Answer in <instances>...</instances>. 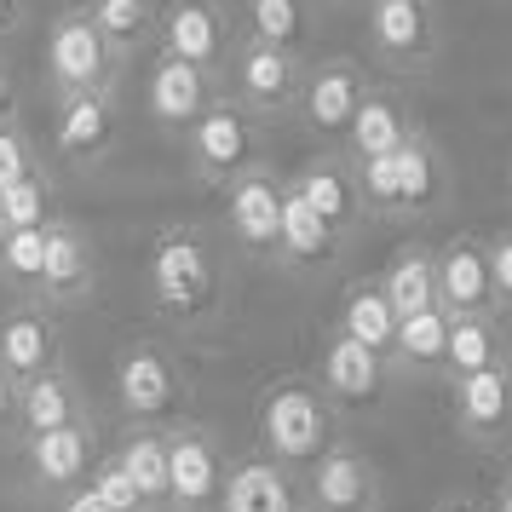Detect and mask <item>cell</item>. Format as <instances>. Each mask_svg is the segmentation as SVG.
I'll return each instance as SVG.
<instances>
[{
	"label": "cell",
	"instance_id": "1",
	"mask_svg": "<svg viewBox=\"0 0 512 512\" xmlns=\"http://www.w3.org/2000/svg\"><path fill=\"white\" fill-rule=\"evenodd\" d=\"M150 300L162 317L202 328L225 311V265L202 231H162L150 248Z\"/></svg>",
	"mask_w": 512,
	"mask_h": 512
},
{
	"label": "cell",
	"instance_id": "2",
	"mask_svg": "<svg viewBox=\"0 0 512 512\" xmlns=\"http://www.w3.org/2000/svg\"><path fill=\"white\" fill-rule=\"evenodd\" d=\"M254 420H259V455L288 466V472H305L328 443H340V415L328 409L317 380H300V374L265 386L254 403Z\"/></svg>",
	"mask_w": 512,
	"mask_h": 512
},
{
	"label": "cell",
	"instance_id": "3",
	"mask_svg": "<svg viewBox=\"0 0 512 512\" xmlns=\"http://www.w3.org/2000/svg\"><path fill=\"white\" fill-rule=\"evenodd\" d=\"M190 403V374L185 363L173 357L167 346L156 340H133V346H121L116 357V409L133 426H179Z\"/></svg>",
	"mask_w": 512,
	"mask_h": 512
},
{
	"label": "cell",
	"instance_id": "4",
	"mask_svg": "<svg viewBox=\"0 0 512 512\" xmlns=\"http://www.w3.org/2000/svg\"><path fill=\"white\" fill-rule=\"evenodd\" d=\"M369 52L392 75H426L443 58V6L438 0H369L363 6Z\"/></svg>",
	"mask_w": 512,
	"mask_h": 512
},
{
	"label": "cell",
	"instance_id": "5",
	"mask_svg": "<svg viewBox=\"0 0 512 512\" xmlns=\"http://www.w3.org/2000/svg\"><path fill=\"white\" fill-rule=\"evenodd\" d=\"M305 64L300 52H282V47H265V41H236L231 64H225V98H236L254 121H282L294 116L300 104V87H305Z\"/></svg>",
	"mask_w": 512,
	"mask_h": 512
},
{
	"label": "cell",
	"instance_id": "6",
	"mask_svg": "<svg viewBox=\"0 0 512 512\" xmlns=\"http://www.w3.org/2000/svg\"><path fill=\"white\" fill-rule=\"evenodd\" d=\"M41 75H47L52 98L70 93H116L121 64L116 52L98 41L87 12H58L47 24V47H41Z\"/></svg>",
	"mask_w": 512,
	"mask_h": 512
},
{
	"label": "cell",
	"instance_id": "7",
	"mask_svg": "<svg viewBox=\"0 0 512 512\" xmlns=\"http://www.w3.org/2000/svg\"><path fill=\"white\" fill-rule=\"evenodd\" d=\"M185 162L202 185H231L248 167H259V121L236 98H213L185 133Z\"/></svg>",
	"mask_w": 512,
	"mask_h": 512
},
{
	"label": "cell",
	"instance_id": "8",
	"mask_svg": "<svg viewBox=\"0 0 512 512\" xmlns=\"http://www.w3.org/2000/svg\"><path fill=\"white\" fill-rule=\"evenodd\" d=\"M236 41V12L225 0H167L162 6V24H156V52L179 58L190 70L202 75H219L225 81V64H231Z\"/></svg>",
	"mask_w": 512,
	"mask_h": 512
},
{
	"label": "cell",
	"instance_id": "9",
	"mask_svg": "<svg viewBox=\"0 0 512 512\" xmlns=\"http://www.w3.org/2000/svg\"><path fill=\"white\" fill-rule=\"evenodd\" d=\"M231 455L213 426H167V512H219Z\"/></svg>",
	"mask_w": 512,
	"mask_h": 512
},
{
	"label": "cell",
	"instance_id": "10",
	"mask_svg": "<svg viewBox=\"0 0 512 512\" xmlns=\"http://www.w3.org/2000/svg\"><path fill=\"white\" fill-rule=\"evenodd\" d=\"M386 478L357 443H328L300 472V512H380Z\"/></svg>",
	"mask_w": 512,
	"mask_h": 512
},
{
	"label": "cell",
	"instance_id": "11",
	"mask_svg": "<svg viewBox=\"0 0 512 512\" xmlns=\"http://www.w3.org/2000/svg\"><path fill=\"white\" fill-rule=\"evenodd\" d=\"M121 144V98L116 93H70L52 98V150L70 173H93Z\"/></svg>",
	"mask_w": 512,
	"mask_h": 512
},
{
	"label": "cell",
	"instance_id": "12",
	"mask_svg": "<svg viewBox=\"0 0 512 512\" xmlns=\"http://www.w3.org/2000/svg\"><path fill=\"white\" fill-rule=\"evenodd\" d=\"M386 386H392L386 357H374L357 340L328 328V340L317 346V392L328 397V409L334 415H369V409H380Z\"/></svg>",
	"mask_w": 512,
	"mask_h": 512
},
{
	"label": "cell",
	"instance_id": "13",
	"mask_svg": "<svg viewBox=\"0 0 512 512\" xmlns=\"http://www.w3.org/2000/svg\"><path fill=\"white\" fill-rule=\"evenodd\" d=\"M369 75L357 58H317L305 70V87H300V104H294V121H300L311 139H346L357 104L369 98Z\"/></svg>",
	"mask_w": 512,
	"mask_h": 512
},
{
	"label": "cell",
	"instance_id": "14",
	"mask_svg": "<svg viewBox=\"0 0 512 512\" xmlns=\"http://www.w3.org/2000/svg\"><path fill=\"white\" fill-rule=\"evenodd\" d=\"M98 466V420H75L64 432L24 438V478L35 495H75Z\"/></svg>",
	"mask_w": 512,
	"mask_h": 512
},
{
	"label": "cell",
	"instance_id": "15",
	"mask_svg": "<svg viewBox=\"0 0 512 512\" xmlns=\"http://www.w3.org/2000/svg\"><path fill=\"white\" fill-rule=\"evenodd\" d=\"M449 420L472 449H507L512 443V363L484 369L472 380H449Z\"/></svg>",
	"mask_w": 512,
	"mask_h": 512
},
{
	"label": "cell",
	"instance_id": "16",
	"mask_svg": "<svg viewBox=\"0 0 512 512\" xmlns=\"http://www.w3.org/2000/svg\"><path fill=\"white\" fill-rule=\"evenodd\" d=\"M277 225H282V179L265 162L225 185V231L242 254L271 259L277 254Z\"/></svg>",
	"mask_w": 512,
	"mask_h": 512
},
{
	"label": "cell",
	"instance_id": "17",
	"mask_svg": "<svg viewBox=\"0 0 512 512\" xmlns=\"http://www.w3.org/2000/svg\"><path fill=\"white\" fill-rule=\"evenodd\" d=\"M397 167V202H392V225H420V219H432V213L449 208V156H443V144L420 127L415 139L403 144L392 156Z\"/></svg>",
	"mask_w": 512,
	"mask_h": 512
},
{
	"label": "cell",
	"instance_id": "18",
	"mask_svg": "<svg viewBox=\"0 0 512 512\" xmlns=\"http://www.w3.org/2000/svg\"><path fill=\"white\" fill-rule=\"evenodd\" d=\"M288 190L300 196L305 208L323 219L334 236H346L363 225V196H357V167L340 156V150H323V156H311V162L288 179Z\"/></svg>",
	"mask_w": 512,
	"mask_h": 512
},
{
	"label": "cell",
	"instance_id": "19",
	"mask_svg": "<svg viewBox=\"0 0 512 512\" xmlns=\"http://www.w3.org/2000/svg\"><path fill=\"white\" fill-rule=\"evenodd\" d=\"M219 93H225V81H219V75L190 70V64L167 58V52H156V58H150L144 104H150V121H156V127H167V133H190V127H196V116H202Z\"/></svg>",
	"mask_w": 512,
	"mask_h": 512
},
{
	"label": "cell",
	"instance_id": "20",
	"mask_svg": "<svg viewBox=\"0 0 512 512\" xmlns=\"http://www.w3.org/2000/svg\"><path fill=\"white\" fill-rule=\"evenodd\" d=\"M0 369L12 374V386L64 369V328L47 305H18L12 317H0Z\"/></svg>",
	"mask_w": 512,
	"mask_h": 512
},
{
	"label": "cell",
	"instance_id": "21",
	"mask_svg": "<svg viewBox=\"0 0 512 512\" xmlns=\"http://www.w3.org/2000/svg\"><path fill=\"white\" fill-rule=\"evenodd\" d=\"M438 311L443 317H501L495 288H489L484 236H449L438 248Z\"/></svg>",
	"mask_w": 512,
	"mask_h": 512
},
{
	"label": "cell",
	"instance_id": "22",
	"mask_svg": "<svg viewBox=\"0 0 512 512\" xmlns=\"http://www.w3.org/2000/svg\"><path fill=\"white\" fill-rule=\"evenodd\" d=\"M98 288V254L87 231L70 225V219H52L47 225V271H41V294L35 305H47V311H70V305L93 300Z\"/></svg>",
	"mask_w": 512,
	"mask_h": 512
},
{
	"label": "cell",
	"instance_id": "23",
	"mask_svg": "<svg viewBox=\"0 0 512 512\" xmlns=\"http://www.w3.org/2000/svg\"><path fill=\"white\" fill-rule=\"evenodd\" d=\"M415 133H420L415 104L397 93V87H369V98L357 104L346 139H340V156H346L351 167L374 162V156H397V150L415 139Z\"/></svg>",
	"mask_w": 512,
	"mask_h": 512
},
{
	"label": "cell",
	"instance_id": "24",
	"mask_svg": "<svg viewBox=\"0 0 512 512\" xmlns=\"http://www.w3.org/2000/svg\"><path fill=\"white\" fill-rule=\"evenodd\" d=\"M340 254H346V236L328 231L323 219L288 190V179H282V225H277V254L271 259H277L282 271H294V277H323V271L340 265Z\"/></svg>",
	"mask_w": 512,
	"mask_h": 512
},
{
	"label": "cell",
	"instance_id": "25",
	"mask_svg": "<svg viewBox=\"0 0 512 512\" xmlns=\"http://www.w3.org/2000/svg\"><path fill=\"white\" fill-rule=\"evenodd\" d=\"M219 512H300V484L288 466L248 455V461H231V472H225Z\"/></svg>",
	"mask_w": 512,
	"mask_h": 512
},
{
	"label": "cell",
	"instance_id": "26",
	"mask_svg": "<svg viewBox=\"0 0 512 512\" xmlns=\"http://www.w3.org/2000/svg\"><path fill=\"white\" fill-rule=\"evenodd\" d=\"M374 282H380V294H386L397 323H403V317H420V311H438V248L403 242Z\"/></svg>",
	"mask_w": 512,
	"mask_h": 512
},
{
	"label": "cell",
	"instance_id": "27",
	"mask_svg": "<svg viewBox=\"0 0 512 512\" xmlns=\"http://www.w3.org/2000/svg\"><path fill=\"white\" fill-rule=\"evenodd\" d=\"M75 420H93V409H87V397H81L70 369H52V374H41V380L18 386V432H24V438L64 432Z\"/></svg>",
	"mask_w": 512,
	"mask_h": 512
},
{
	"label": "cell",
	"instance_id": "28",
	"mask_svg": "<svg viewBox=\"0 0 512 512\" xmlns=\"http://www.w3.org/2000/svg\"><path fill=\"white\" fill-rule=\"evenodd\" d=\"M93 18L98 41L116 52V64L127 70L144 47H156V24H162V0H87L81 6Z\"/></svg>",
	"mask_w": 512,
	"mask_h": 512
},
{
	"label": "cell",
	"instance_id": "29",
	"mask_svg": "<svg viewBox=\"0 0 512 512\" xmlns=\"http://www.w3.org/2000/svg\"><path fill=\"white\" fill-rule=\"evenodd\" d=\"M236 29L248 41H265V47L305 58L311 35H317V0H242L236 6Z\"/></svg>",
	"mask_w": 512,
	"mask_h": 512
},
{
	"label": "cell",
	"instance_id": "30",
	"mask_svg": "<svg viewBox=\"0 0 512 512\" xmlns=\"http://www.w3.org/2000/svg\"><path fill=\"white\" fill-rule=\"evenodd\" d=\"M512 363L507 351V323L501 317H449V346H443V386L449 380H472L484 369Z\"/></svg>",
	"mask_w": 512,
	"mask_h": 512
},
{
	"label": "cell",
	"instance_id": "31",
	"mask_svg": "<svg viewBox=\"0 0 512 512\" xmlns=\"http://www.w3.org/2000/svg\"><path fill=\"white\" fill-rule=\"evenodd\" d=\"M443 346H449V317L443 311H420L403 317L386 351L392 380H443Z\"/></svg>",
	"mask_w": 512,
	"mask_h": 512
},
{
	"label": "cell",
	"instance_id": "32",
	"mask_svg": "<svg viewBox=\"0 0 512 512\" xmlns=\"http://www.w3.org/2000/svg\"><path fill=\"white\" fill-rule=\"evenodd\" d=\"M110 461L121 466V478L133 484L144 512H167V426H133Z\"/></svg>",
	"mask_w": 512,
	"mask_h": 512
},
{
	"label": "cell",
	"instance_id": "33",
	"mask_svg": "<svg viewBox=\"0 0 512 512\" xmlns=\"http://www.w3.org/2000/svg\"><path fill=\"white\" fill-rule=\"evenodd\" d=\"M334 334L357 340V346L374 351V357H386V351H392L397 317H392V305H386V294H380V282H374V277L351 282L346 294H340V311H334Z\"/></svg>",
	"mask_w": 512,
	"mask_h": 512
},
{
	"label": "cell",
	"instance_id": "34",
	"mask_svg": "<svg viewBox=\"0 0 512 512\" xmlns=\"http://www.w3.org/2000/svg\"><path fill=\"white\" fill-rule=\"evenodd\" d=\"M41 271H47V225L41 231H6V242H0V282L24 305H35Z\"/></svg>",
	"mask_w": 512,
	"mask_h": 512
},
{
	"label": "cell",
	"instance_id": "35",
	"mask_svg": "<svg viewBox=\"0 0 512 512\" xmlns=\"http://www.w3.org/2000/svg\"><path fill=\"white\" fill-rule=\"evenodd\" d=\"M0 213H6V231H41L52 225V179H24V185L0 190Z\"/></svg>",
	"mask_w": 512,
	"mask_h": 512
},
{
	"label": "cell",
	"instance_id": "36",
	"mask_svg": "<svg viewBox=\"0 0 512 512\" xmlns=\"http://www.w3.org/2000/svg\"><path fill=\"white\" fill-rule=\"evenodd\" d=\"M47 162H41V150L29 144V133L18 121H0V190L24 185V179H41Z\"/></svg>",
	"mask_w": 512,
	"mask_h": 512
},
{
	"label": "cell",
	"instance_id": "37",
	"mask_svg": "<svg viewBox=\"0 0 512 512\" xmlns=\"http://www.w3.org/2000/svg\"><path fill=\"white\" fill-rule=\"evenodd\" d=\"M81 489H87L104 512H144V501L133 495V484L121 478V466L110 461V455H98V466L87 472V484H81Z\"/></svg>",
	"mask_w": 512,
	"mask_h": 512
},
{
	"label": "cell",
	"instance_id": "38",
	"mask_svg": "<svg viewBox=\"0 0 512 512\" xmlns=\"http://www.w3.org/2000/svg\"><path fill=\"white\" fill-rule=\"evenodd\" d=\"M484 259H489V288H495V305H501V317L512 311V225L507 231L484 236Z\"/></svg>",
	"mask_w": 512,
	"mask_h": 512
},
{
	"label": "cell",
	"instance_id": "39",
	"mask_svg": "<svg viewBox=\"0 0 512 512\" xmlns=\"http://www.w3.org/2000/svg\"><path fill=\"white\" fill-rule=\"evenodd\" d=\"M18 426V386H12V374L0 369V438Z\"/></svg>",
	"mask_w": 512,
	"mask_h": 512
},
{
	"label": "cell",
	"instance_id": "40",
	"mask_svg": "<svg viewBox=\"0 0 512 512\" xmlns=\"http://www.w3.org/2000/svg\"><path fill=\"white\" fill-rule=\"evenodd\" d=\"M18 104H24V93H18V75L0 64V121H18Z\"/></svg>",
	"mask_w": 512,
	"mask_h": 512
},
{
	"label": "cell",
	"instance_id": "41",
	"mask_svg": "<svg viewBox=\"0 0 512 512\" xmlns=\"http://www.w3.org/2000/svg\"><path fill=\"white\" fill-rule=\"evenodd\" d=\"M29 18V0H0V41H12Z\"/></svg>",
	"mask_w": 512,
	"mask_h": 512
},
{
	"label": "cell",
	"instance_id": "42",
	"mask_svg": "<svg viewBox=\"0 0 512 512\" xmlns=\"http://www.w3.org/2000/svg\"><path fill=\"white\" fill-rule=\"evenodd\" d=\"M58 512H104V507H98L87 489H75V495H64V501H58Z\"/></svg>",
	"mask_w": 512,
	"mask_h": 512
},
{
	"label": "cell",
	"instance_id": "43",
	"mask_svg": "<svg viewBox=\"0 0 512 512\" xmlns=\"http://www.w3.org/2000/svg\"><path fill=\"white\" fill-rule=\"evenodd\" d=\"M432 512H484V501H472V495H443Z\"/></svg>",
	"mask_w": 512,
	"mask_h": 512
},
{
	"label": "cell",
	"instance_id": "44",
	"mask_svg": "<svg viewBox=\"0 0 512 512\" xmlns=\"http://www.w3.org/2000/svg\"><path fill=\"white\" fill-rule=\"evenodd\" d=\"M484 512H512V484H495L484 495Z\"/></svg>",
	"mask_w": 512,
	"mask_h": 512
},
{
	"label": "cell",
	"instance_id": "45",
	"mask_svg": "<svg viewBox=\"0 0 512 512\" xmlns=\"http://www.w3.org/2000/svg\"><path fill=\"white\" fill-rule=\"evenodd\" d=\"M501 484H512V443H507V455H501Z\"/></svg>",
	"mask_w": 512,
	"mask_h": 512
},
{
	"label": "cell",
	"instance_id": "46",
	"mask_svg": "<svg viewBox=\"0 0 512 512\" xmlns=\"http://www.w3.org/2000/svg\"><path fill=\"white\" fill-rule=\"evenodd\" d=\"M317 6H323V0H317ZM328 6H369V0H328Z\"/></svg>",
	"mask_w": 512,
	"mask_h": 512
},
{
	"label": "cell",
	"instance_id": "47",
	"mask_svg": "<svg viewBox=\"0 0 512 512\" xmlns=\"http://www.w3.org/2000/svg\"><path fill=\"white\" fill-rule=\"evenodd\" d=\"M81 6H87V0H64V12H81Z\"/></svg>",
	"mask_w": 512,
	"mask_h": 512
},
{
	"label": "cell",
	"instance_id": "48",
	"mask_svg": "<svg viewBox=\"0 0 512 512\" xmlns=\"http://www.w3.org/2000/svg\"><path fill=\"white\" fill-rule=\"evenodd\" d=\"M507 351H512V311H507Z\"/></svg>",
	"mask_w": 512,
	"mask_h": 512
},
{
	"label": "cell",
	"instance_id": "49",
	"mask_svg": "<svg viewBox=\"0 0 512 512\" xmlns=\"http://www.w3.org/2000/svg\"><path fill=\"white\" fill-rule=\"evenodd\" d=\"M0 242H6V213H0Z\"/></svg>",
	"mask_w": 512,
	"mask_h": 512
},
{
	"label": "cell",
	"instance_id": "50",
	"mask_svg": "<svg viewBox=\"0 0 512 512\" xmlns=\"http://www.w3.org/2000/svg\"><path fill=\"white\" fill-rule=\"evenodd\" d=\"M507 190H512V156H507Z\"/></svg>",
	"mask_w": 512,
	"mask_h": 512
}]
</instances>
